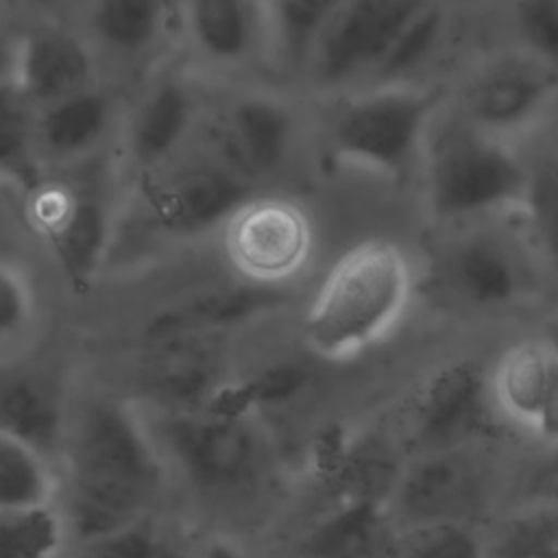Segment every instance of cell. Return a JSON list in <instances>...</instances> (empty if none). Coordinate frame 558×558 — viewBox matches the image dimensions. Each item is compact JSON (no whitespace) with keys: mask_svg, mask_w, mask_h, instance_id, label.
Wrapping results in <instances>:
<instances>
[{"mask_svg":"<svg viewBox=\"0 0 558 558\" xmlns=\"http://www.w3.org/2000/svg\"><path fill=\"white\" fill-rule=\"evenodd\" d=\"M340 0H266L270 61L283 72H303Z\"/></svg>","mask_w":558,"mask_h":558,"instance_id":"obj_25","label":"cell"},{"mask_svg":"<svg viewBox=\"0 0 558 558\" xmlns=\"http://www.w3.org/2000/svg\"><path fill=\"white\" fill-rule=\"evenodd\" d=\"M412 266L401 246L366 238L325 272L301 323L305 347L329 362L351 360L381 342L412 296Z\"/></svg>","mask_w":558,"mask_h":558,"instance_id":"obj_2","label":"cell"},{"mask_svg":"<svg viewBox=\"0 0 558 558\" xmlns=\"http://www.w3.org/2000/svg\"><path fill=\"white\" fill-rule=\"evenodd\" d=\"M142 386L170 412L205 405L225 386L218 338L183 336L144 342Z\"/></svg>","mask_w":558,"mask_h":558,"instance_id":"obj_21","label":"cell"},{"mask_svg":"<svg viewBox=\"0 0 558 558\" xmlns=\"http://www.w3.org/2000/svg\"><path fill=\"white\" fill-rule=\"evenodd\" d=\"M37 316L35 288L24 270L0 257V342L24 336Z\"/></svg>","mask_w":558,"mask_h":558,"instance_id":"obj_33","label":"cell"},{"mask_svg":"<svg viewBox=\"0 0 558 558\" xmlns=\"http://www.w3.org/2000/svg\"><path fill=\"white\" fill-rule=\"evenodd\" d=\"M286 303L283 288H266L240 281L238 286H211L157 307L144 323L142 340L183 336L220 338L229 329L277 312Z\"/></svg>","mask_w":558,"mask_h":558,"instance_id":"obj_18","label":"cell"},{"mask_svg":"<svg viewBox=\"0 0 558 558\" xmlns=\"http://www.w3.org/2000/svg\"><path fill=\"white\" fill-rule=\"evenodd\" d=\"M201 558H244V554L233 543L225 538H216L203 549Z\"/></svg>","mask_w":558,"mask_h":558,"instance_id":"obj_39","label":"cell"},{"mask_svg":"<svg viewBox=\"0 0 558 558\" xmlns=\"http://www.w3.org/2000/svg\"><path fill=\"white\" fill-rule=\"evenodd\" d=\"M122 116L116 96L98 83L35 109L37 150L46 172L96 159L120 129Z\"/></svg>","mask_w":558,"mask_h":558,"instance_id":"obj_20","label":"cell"},{"mask_svg":"<svg viewBox=\"0 0 558 558\" xmlns=\"http://www.w3.org/2000/svg\"><path fill=\"white\" fill-rule=\"evenodd\" d=\"M307 384V373L292 362H281L262 368L251 379L231 384L238 399L255 410L259 403H275L292 399L299 390H303Z\"/></svg>","mask_w":558,"mask_h":558,"instance_id":"obj_35","label":"cell"},{"mask_svg":"<svg viewBox=\"0 0 558 558\" xmlns=\"http://www.w3.org/2000/svg\"><path fill=\"white\" fill-rule=\"evenodd\" d=\"M44 174L35 137V107L13 83L0 85V185L24 196Z\"/></svg>","mask_w":558,"mask_h":558,"instance_id":"obj_26","label":"cell"},{"mask_svg":"<svg viewBox=\"0 0 558 558\" xmlns=\"http://www.w3.org/2000/svg\"><path fill=\"white\" fill-rule=\"evenodd\" d=\"M429 0H340L327 22L305 76L331 92L368 78L405 24Z\"/></svg>","mask_w":558,"mask_h":558,"instance_id":"obj_11","label":"cell"},{"mask_svg":"<svg viewBox=\"0 0 558 558\" xmlns=\"http://www.w3.org/2000/svg\"><path fill=\"white\" fill-rule=\"evenodd\" d=\"M488 373L460 357L436 366L410 395L408 442L416 456L471 449L497 427Z\"/></svg>","mask_w":558,"mask_h":558,"instance_id":"obj_8","label":"cell"},{"mask_svg":"<svg viewBox=\"0 0 558 558\" xmlns=\"http://www.w3.org/2000/svg\"><path fill=\"white\" fill-rule=\"evenodd\" d=\"M172 0H85L92 46L122 61L153 54L166 31Z\"/></svg>","mask_w":558,"mask_h":558,"instance_id":"obj_24","label":"cell"},{"mask_svg":"<svg viewBox=\"0 0 558 558\" xmlns=\"http://www.w3.org/2000/svg\"><path fill=\"white\" fill-rule=\"evenodd\" d=\"M65 523L83 543L144 519L161 488L157 449L133 410L109 397L87 401L68 423Z\"/></svg>","mask_w":558,"mask_h":558,"instance_id":"obj_1","label":"cell"},{"mask_svg":"<svg viewBox=\"0 0 558 558\" xmlns=\"http://www.w3.org/2000/svg\"><path fill=\"white\" fill-rule=\"evenodd\" d=\"M547 342H551L556 349H558V316L551 318L545 327V336H543Z\"/></svg>","mask_w":558,"mask_h":558,"instance_id":"obj_42","label":"cell"},{"mask_svg":"<svg viewBox=\"0 0 558 558\" xmlns=\"http://www.w3.org/2000/svg\"><path fill=\"white\" fill-rule=\"evenodd\" d=\"M418 159L427 207L440 222L462 225L523 207L527 163L499 135L458 111L434 113Z\"/></svg>","mask_w":558,"mask_h":558,"instance_id":"obj_3","label":"cell"},{"mask_svg":"<svg viewBox=\"0 0 558 558\" xmlns=\"http://www.w3.org/2000/svg\"><path fill=\"white\" fill-rule=\"evenodd\" d=\"M220 231L233 272L255 286L283 288L303 272L314 253L312 220L286 196L253 194Z\"/></svg>","mask_w":558,"mask_h":558,"instance_id":"obj_9","label":"cell"},{"mask_svg":"<svg viewBox=\"0 0 558 558\" xmlns=\"http://www.w3.org/2000/svg\"><path fill=\"white\" fill-rule=\"evenodd\" d=\"M172 2H177V0H172Z\"/></svg>","mask_w":558,"mask_h":558,"instance_id":"obj_44","label":"cell"},{"mask_svg":"<svg viewBox=\"0 0 558 558\" xmlns=\"http://www.w3.org/2000/svg\"><path fill=\"white\" fill-rule=\"evenodd\" d=\"M442 246V286L471 307H504L532 288L527 251L512 233L495 227H466Z\"/></svg>","mask_w":558,"mask_h":558,"instance_id":"obj_14","label":"cell"},{"mask_svg":"<svg viewBox=\"0 0 558 558\" xmlns=\"http://www.w3.org/2000/svg\"><path fill=\"white\" fill-rule=\"evenodd\" d=\"M512 13L523 50L558 68V0H514Z\"/></svg>","mask_w":558,"mask_h":558,"instance_id":"obj_34","label":"cell"},{"mask_svg":"<svg viewBox=\"0 0 558 558\" xmlns=\"http://www.w3.org/2000/svg\"><path fill=\"white\" fill-rule=\"evenodd\" d=\"M52 493L48 458L0 429V508L46 506L52 501Z\"/></svg>","mask_w":558,"mask_h":558,"instance_id":"obj_28","label":"cell"},{"mask_svg":"<svg viewBox=\"0 0 558 558\" xmlns=\"http://www.w3.org/2000/svg\"><path fill=\"white\" fill-rule=\"evenodd\" d=\"M135 190L144 220L168 240H192L222 229L255 194V185L207 150L198 157H179Z\"/></svg>","mask_w":558,"mask_h":558,"instance_id":"obj_7","label":"cell"},{"mask_svg":"<svg viewBox=\"0 0 558 558\" xmlns=\"http://www.w3.org/2000/svg\"><path fill=\"white\" fill-rule=\"evenodd\" d=\"M521 211L538 253L558 272V153H543L527 163Z\"/></svg>","mask_w":558,"mask_h":558,"instance_id":"obj_31","label":"cell"},{"mask_svg":"<svg viewBox=\"0 0 558 558\" xmlns=\"http://www.w3.org/2000/svg\"><path fill=\"white\" fill-rule=\"evenodd\" d=\"M445 28L442 7L429 0L399 33L386 57L368 76L373 85H403L438 48Z\"/></svg>","mask_w":558,"mask_h":558,"instance_id":"obj_30","label":"cell"},{"mask_svg":"<svg viewBox=\"0 0 558 558\" xmlns=\"http://www.w3.org/2000/svg\"><path fill=\"white\" fill-rule=\"evenodd\" d=\"M15 44H17V35H13V33L0 22V85L11 83V78H13Z\"/></svg>","mask_w":558,"mask_h":558,"instance_id":"obj_38","label":"cell"},{"mask_svg":"<svg viewBox=\"0 0 558 558\" xmlns=\"http://www.w3.org/2000/svg\"><path fill=\"white\" fill-rule=\"evenodd\" d=\"M94 159L48 170L24 198V220L72 292H87L116 238V203Z\"/></svg>","mask_w":558,"mask_h":558,"instance_id":"obj_4","label":"cell"},{"mask_svg":"<svg viewBox=\"0 0 558 558\" xmlns=\"http://www.w3.org/2000/svg\"><path fill=\"white\" fill-rule=\"evenodd\" d=\"M556 92L558 68L527 50L501 52L477 63L462 81L458 113L501 137L541 116Z\"/></svg>","mask_w":558,"mask_h":558,"instance_id":"obj_13","label":"cell"},{"mask_svg":"<svg viewBox=\"0 0 558 558\" xmlns=\"http://www.w3.org/2000/svg\"><path fill=\"white\" fill-rule=\"evenodd\" d=\"M525 501L558 506V453L532 473L525 488Z\"/></svg>","mask_w":558,"mask_h":558,"instance_id":"obj_37","label":"cell"},{"mask_svg":"<svg viewBox=\"0 0 558 558\" xmlns=\"http://www.w3.org/2000/svg\"><path fill=\"white\" fill-rule=\"evenodd\" d=\"M299 142V116L288 98L268 89L229 94L207 120V153L257 185L277 177Z\"/></svg>","mask_w":558,"mask_h":558,"instance_id":"obj_10","label":"cell"},{"mask_svg":"<svg viewBox=\"0 0 558 558\" xmlns=\"http://www.w3.org/2000/svg\"><path fill=\"white\" fill-rule=\"evenodd\" d=\"M96 74L94 46L78 33L39 22L17 35L11 83L35 109L96 85Z\"/></svg>","mask_w":558,"mask_h":558,"instance_id":"obj_17","label":"cell"},{"mask_svg":"<svg viewBox=\"0 0 558 558\" xmlns=\"http://www.w3.org/2000/svg\"><path fill=\"white\" fill-rule=\"evenodd\" d=\"M2 190H7L4 185H0V209H2V201H4V196H2Z\"/></svg>","mask_w":558,"mask_h":558,"instance_id":"obj_43","label":"cell"},{"mask_svg":"<svg viewBox=\"0 0 558 558\" xmlns=\"http://www.w3.org/2000/svg\"><path fill=\"white\" fill-rule=\"evenodd\" d=\"M201 122L198 89L183 72L153 76L122 116L120 166L135 185L179 157Z\"/></svg>","mask_w":558,"mask_h":558,"instance_id":"obj_12","label":"cell"},{"mask_svg":"<svg viewBox=\"0 0 558 558\" xmlns=\"http://www.w3.org/2000/svg\"><path fill=\"white\" fill-rule=\"evenodd\" d=\"M155 558H190V556H187L185 551H181L179 547H174V545L161 541V547H159V551H157Z\"/></svg>","mask_w":558,"mask_h":558,"instance_id":"obj_41","label":"cell"},{"mask_svg":"<svg viewBox=\"0 0 558 558\" xmlns=\"http://www.w3.org/2000/svg\"><path fill=\"white\" fill-rule=\"evenodd\" d=\"M397 536L384 499L338 501L305 538L307 558H392Z\"/></svg>","mask_w":558,"mask_h":558,"instance_id":"obj_23","label":"cell"},{"mask_svg":"<svg viewBox=\"0 0 558 558\" xmlns=\"http://www.w3.org/2000/svg\"><path fill=\"white\" fill-rule=\"evenodd\" d=\"M68 523L50 504L0 508V558H57Z\"/></svg>","mask_w":558,"mask_h":558,"instance_id":"obj_29","label":"cell"},{"mask_svg":"<svg viewBox=\"0 0 558 558\" xmlns=\"http://www.w3.org/2000/svg\"><path fill=\"white\" fill-rule=\"evenodd\" d=\"M469 449L416 456L399 473L392 501L410 525L466 523L482 512L488 495L484 469Z\"/></svg>","mask_w":558,"mask_h":558,"instance_id":"obj_15","label":"cell"},{"mask_svg":"<svg viewBox=\"0 0 558 558\" xmlns=\"http://www.w3.org/2000/svg\"><path fill=\"white\" fill-rule=\"evenodd\" d=\"M163 440L185 477L207 493H233L251 484L264 462V447L251 408L225 384L211 401L170 412Z\"/></svg>","mask_w":558,"mask_h":558,"instance_id":"obj_6","label":"cell"},{"mask_svg":"<svg viewBox=\"0 0 558 558\" xmlns=\"http://www.w3.org/2000/svg\"><path fill=\"white\" fill-rule=\"evenodd\" d=\"M488 377L499 416L558 449V349L545 338L517 342Z\"/></svg>","mask_w":558,"mask_h":558,"instance_id":"obj_16","label":"cell"},{"mask_svg":"<svg viewBox=\"0 0 558 558\" xmlns=\"http://www.w3.org/2000/svg\"><path fill=\"white\" fill-rule=\"evenodd\" d=\"M392 558H486V541L466 523H421L397 536Z\"/></svg>","mask_w":558,"mask_h":558,"instance_id":"obj_32","label":"cell"},{"mask_svg":"<svg viewBox=\"0 0 558 558\" xmlns=\"http://www.w3.org/2000/svg\"><path fill=\"white\" fill-rule=\"evenodd\" d=\"M0 429L46 458L63 449L68 421L59 384L33 368L0 371Z\"/></svg>","mask_w":558,"mask_h":558,"instance_id":"obj_22","label":"cell"},{"mask_svg":"<svg viewBox=\"0 0 558 558\" xmlns=\"http://www.w3.org/2000/svg\"><path fill=\"white\" fill-rule=\"evenodd\" d=\"M486 558H558V506L525 501L486 541Z\"/></svg>","mask_w":558,"mask_h":558,"instance_id":"obj_27","label":"cell"},{"mask_svg":"<svg viewBox=\"0 0 558 558\" xmlns=\"http://www.w3.org/2000/svg\"><path fill=\"white\" fill-rule=\"evenodd\" d=\"M85 558H155L161 538L144 519L83 543Z\"/></svg>","mask_w":558,"mask_h":558,"instance_id":"obj_36","label":"cell"},{"mask_svg":"<svg viewBox=\"0 0 558 558\" xmlns=\"http://www.w3.org/2000/svg\"><path fill=\"white\" fill-rule=\"evenodd\" d=\"M438 111L434 89L403 85H371L342 94L325 118V142L340 163L401 177L421 155L425 131Z\"/></svg>","mask_w":558,"mask_h":558,"instance_id":"obj_5","label":"cell"},{"mask_svg":"<svg viewBox=\"0 0 558 558\" xmlns=\"http://www.w3.org/2000/svg\"><path fill=\"white\" fill-rule=\"evenodd\" d=\"M22 4L31 7V9H37V11H57L61 7H65L70 0H20Z\"/></svg>","mask_w":558,"mask_h":558,"instance_id":"obj_40","label":"cell"},{"mask_svg":"<svg viewBox=\"0 0 558 558\" xmlns=\"http://www.w3.org/2000/svg\"><path fill=\"white\" fill-rule=\"evenodd\" d=\"M185 37L216 70H242L270 59L266 0H179Z\"/></svg>","mask_w":558,"mask_h":558,"instance_id":"obj_19","label":"cell"}]
</instances>
